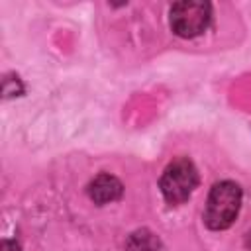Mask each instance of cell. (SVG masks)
<instances>
[{
	"mask_svg": "<svg viewBox=\"0 0 251 251\" xmlns=\"http://www.w3.org/2000/svg\"><path fill=\"white\" fill-rule=\"evenodd\" d=\"M241 206V188L231 182V180H222L212 186L206 212H204V222L210 229H226L229 227Z\"/></svg>",
	"mask_w": 251,
	"mask_h": 251,
	"instance_id": "obj_1",
	"label": "cell"
},
{
	"mask_svg": "<svg viewBox=\"0 0 251 251\" xmlns=\"http://www.w3.org/2000/svg\"><path fill=\"white\" fill-rule=\"evenodd\" d=\"M161 192L169 204H182L198 186V171L192 161L180 157L169 163L161 176Z\"/></svg>",
	"mask_w": 251,
	"mask_h": 251,
	"instance_id": "obj_2",
	"label": "cell"
},
{
	"mask_svg": "<svg viewBox=\"0 0 251 251\" xmlns=\"http://www.w3.org/2000/svg\"><path fill=\"white\" fill-rule=\"evenodd\" d=\"M212 8L208 2L184 0L171 8V27L180 37H196L210 25Z\"/></svg>",
	"mask_w": 251,
	"mask_h": 251,
	"instance_id": "obj_3",
	"label": "cell"
},
{
	"mask_svg": "<svg viewBox=\"0 0 251 251\" xmlns=\"http://www.w3.org/2000/svg\"><path fill=\"white\" fill-rule=\"evenodd\" d=\"M124 192V186L122 182L112 176V175H98L90 184H88V196L96 202V204H108V202H114L122 196Z\"/></svg>",
	"mask_w": 251,
	"mask_h": 251,
	"instance_id": "obj_4",
	"label": "cell"
},
{
	"mask_svg": "<svg viewBox=\"0 0 251 251\" xmlns=\"http://www.w3.org/2000/svg\"><path fill=\"white\" fill-rule=\"evenodd\" d=\"M161 241L149 229H137L126 239V251H159Z\"/></svg>",
	"mask_w": 251,
	"mask_h": 251,
	"instance_id": "obj_5",
	"label": "cell"
},
{
	"mask_svg": "<svg viewBox=\"0 0 251 251\" xmlns=\"http://www.w3.org/2000/svg\"><path fill=\"white\" fill-rule=\"evenodd\" d=\"M24 92V86H22V82H20V78L16 76H6L4 78V96L6 98H10V96H20Z\"/></svg>",
	"mask_w": 251,
	"mask_h": 251,
	"instance_id": "obj_6",
	"label": "cell"
},
{
	"mask_svg": "<svg viewBox=\"0 0 251 251\" xmlns=\"http://www.w3.org/2000/svg\"><path fill=\"white\" fill-rule=\"evenodd\" d=\"M0 251H22V249H20L18 241H14V239H2Z\"/></svg>",
	"mask_w": 251,
	"mask_h": 251,
	"instance_id": "obj_7",
	"label": "cell"
}]
</instances>
